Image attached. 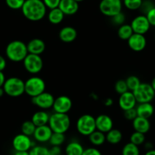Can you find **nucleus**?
Masks as SVG:
<instances>
[{
	"label": "nucleus",
	"mask_w": 155,
	"mask_h": 155,
	"mask_svg": "<svg viewBox=\"0 0 155 155\" xmlns=\"http://www.w3.org/2000/svg\"><path fill=\"white\" fill-rule=\"evenodd\" d=\"M25 0H5L7 6L13 10L21 9Z\"/></svg>",
	"instance_id": "nucleus-37"
},
{
	"label": "nucleus",
	"mask_w": 155,
	"mask_h": 155,
	"mask_svg": "<svg viewBox=\"0 0 155 155\" xmlns=\"http://www.w3.org/2000/svg\"><path fill=\"white\" fill-rule=\"evenodd\" d=\"M123 139V133L117 129H112L106 133V141L111 144H117Z\"/></svg>",
	"instance_id": "nucleus-26"
},
{
	"label": "nucleus",
	"mask_w": 155,
	"mask_h": 155,
	"mask_svg": "<svg viewBox=\"0 0 155 155\" xmlns=\"http://www.w3.org/2000/svg\"><path fill=\"white\" fill-rule=\"evenodd\" d=\"M143 0H123V5L131 11L140 9Z\"/></svg>",
	"instance_id": "nucleus-33"
},
{
	"label": "nucleus",
	"mask_w": 155,
	"mask_h": 155,
	"mask_svg": "<svg viewBox=\"0 0 155 155\" xmlns=\"http://www.w3.org/2000/svg\"><path fill=\"white\" fill-rule=\"evenodd\" d=\"M28 53L41 56L46 49V44L43 40L40 38H34L27 44Z\"/></svg>",
	"instance_id": "nucleus-19"
},
{
	"label": "nucleus",
	"mask_w": 155,
	"mask_h": 155,
	"mask_svg": "<svg viewBox=\"0 0 155 155\" xmlns=\"http://www.w3.org/2000/svg\"><path fill=\"white\" fill-rule=\"evenodd\" d=\"M53 131L50 129L49 125H45L42 126H37L34 133V138L36 141L41 143H45L50 141Z\"/></svg>",
	"instance_id": "nucleus-17"
},
{
	"label": "nucleus",
	"mask_w": 155,
	"mask_h": 155,
	"mask_svg": "<svg viewBox=\"0 0 155 155\" xmlns=\"http://www.w3.org/2000/svg\"><path fill=\"white\" fill-rule=\"evenodd\" d=\"M145 15L148 20L149 23H150V26L155 27V7L151 8Z\"/></svg>",
	"instance_id": "nucleus-42"
},
{
	"label": "nucleus",
	"mask_w": 155,
	"mask_h": 155,
	"mask_svg": "<svg viewBox=\"0 0 155 155\" xmlns=\"http://www.w3.org/2000/svg\"><path fill=\"white\" fill-rule=\"evenodd\" d=\"M50 116V115H49V113L46 110H39L33 114L31 117V121L37 127L45 126V125H48Z\"/></svg>",
	"instance_id": "nucleus-23"
},
{
	"label": "nucleus",
	"mask_w": 155,
	"mask_h": 155,
	"mask_svg": "<svg viewBox=\"0 0 155 155\" xmlns=\"http://www.w3.org/2000/svg\"><path fill=\"white\" fill-rule=\"evenodd\" d=\"M133 92L137 103H150L155 97V91L148 83H141Z\"/></svg>",
	"instance_id": "nucleus-8"
},
{
	"label": "nucleus",
	"mask_w": 155,
	"mask_h": 155,
	"mask_svg": "<svg viewBox=\"0 0 155 155\" xmlns=\"http://www.w3.org/2000/svg\"><path fill=\"white\" fill-rule=\"evenodd\" d=\"M135 109H136L138 116L148 119V120L153 116V113H154V107L150 103L138 104V105L135 107Z\"/></svg>",
	"instance_id": "nucleus-22"
},
{
	"label": "nucleus",
	"mask_w": 155,
	"mask_h": 155,
	"mask_svg": "<svg viewBox=\"0 0 155 155\" xmlns=\"http://www.w3.org/2000/svg\"><path fill=\"white\" fill-rule=\"evenodd\" d=\"M133 34L134 32L132 27L128 24H124L120 26L117 31V35L123 41H128Z\"/></svg>",
	"instance_id": "nucleus-28"
},
{
	"label": "nucleus",
	"mask_w": 155,
	"mask_h": 155,
	"mask_svg": "<svg viewBox=\"0 0 155 155\" xmlns=\"http://www.w3.org/2000/svg\"><path fill=\"white\" fill-rule=\"evenodd\" d=\"M82 155H102V153L96 147H88L84 149Z\"/></svg>",
	"instance_id": "nucleus-43"
},
{
	"label": "nucleus",
	"mask_w": 155,
	"mask_h": 155,
	"mask_svg": "<svg viewBox=\"0 0 155 155\" xmlns=\"http://www.w3.org/2000/svg\"><path fill=\"white\" fill-rule=\"evenodd\" d=\"M36 128L37 126L34 124L31 120H26L22 123L21 130V133L25 134L28 136H31V135H34Z\"/></svg>",
	"instance_id": "nucleus-29"
},
{
	"label": "nucleus",
	"mask_w": 155,
	"mask_h": 155,
	"mask_svg": "<svg viewBox=\"0 0 155 155\" xmlns=\"http://www.w3.org/2000/svg\"><path fill=\"white\" fill-rule=\"evenodd\" d=\"M5 76L3 71H0V87H3V84L5 81Z\"/></svg>",
	"instance_id": "nucleus-46"
},
{
	"label": "nucleus",
	"mask_w": 155,
	"mask_h": 155,
	"mask_svg": "<svg viewBox=\"0 0 155 155\" xmlns=\"http://www.w3.org/2000/svg\"><path fill=\"white\" fill-rule=\"evenodd\" d=\"M122 155H140L139 147L131 142L127 143L123 147Z\"/></svg>",
	"instance_id": "nucleus-30"
},
{
	"label": "nucleus",
	"mask_w": 155,
	"mask_h": 155,
	"mask_svg": "<svg viewBox=\"0 0 155 155\" xmlns=\"http://www.w3.org/2000/svg\"><path fill=\"white\" fill-rule=\"evenodd\" d=\"M76 128L79 134L84 136H89L96 130L95 118L91 114H84L78 119Z\"/></svg>",
	"instance_id": "nucleus-6"
},
{
	"label": "nucleus",
	"mask_w": 155,
	"mask_h": 155,
	"mask_svg": "<svg viewBox=\"0 0 155 155\" xmlns=\"http://www.w3.org/2000/svg\"><path fill=\"white\" fill-rule=\"evenodd\" d=\"M144 155H155V150L154 149H152V150H147V152H146Z\"/></svg>",
	"instance_id": "nucleus-50"
},
{
	"label": "nucleus",
	"mask_w": 155,
	"mask_h": 155,
	"mask_svg": "<svg viewBox=\"0 0 155 155\" xmlns=\"http://www.w3.org/2000/svg\"><path fill=\"white\" fill-rule=\"evenodd\" d=\"M137 116H138V114H137L135 107V108L129 109V110H125L124 111V117L126 120H129V121H133Z\"/></svg>",
	"instance_id": "nucleus-39"
},
{
	"label": "nucleus",
	"mask_w": 155,
	"mask_h": 155,
	"mask_svg": "<svg viewBox=\"0 0 155 155\" xmlns=\"http://www.w3.org/2000/svg\"><path fill=\"white\" fill-rule=\"evenodd\" d=\"M128 46L135 52H141L144 50L147 45V40L144 35L134 33L127 41Z\"/></svg>",
	"instance_id": "nucleus-14"
},
{
	"label": "nucleus",
	"mask_w": 155,
	"mask_h": 155,
	"mask_svg": "<svg viewBox=\"0 0 155 155\" xmlns=\"http://www.w3.org/2000/svg\"><path fill=\"white\" fill-rule=\"evenodd\" d=\"M50 155H61L62 150H61L60 146H52L50 149Z\"/></svg>",
	"instance_id": "nucleus-44"
},
{
	"label": "nucleus",
	"mask_w": 155,
	"mask_h": 155,
	"mask_svg": "<svg viewBox=\"0 0 155 155\" xmlns=\"http://www.w3.org/2000/svg\"><path fill=\"white\" fill-rule=\"evenodd\" d=\"M47 8L43 0H25L21 12L25 18L31 21H39L47 15Z\"/></svg>",
	"instance_id": "nucleus-1"
},
{
	"label": "nucleus",
	"mask_w": 155,
	"mask_h": 155,
	"mask_svg": "<svg viewBox=\"0 0 155 155\" xmlns=\"http://www.w3.org/2000/svg\"><path fill=\"white\" fill-rule=\"evenodd\" d=\"M132 126L135 132H141V133L145 135L150 130V123L148 119L137 116L136 118L132 121Z\"/></svg>",
	"instance_id": "nucleus-21"
},
{
	"label": "nucleus",
	"mask_w": 155,
	"mask_h": 155,
	"mask_svg": "<svg viewBox=\"0 0 155 155\" xmlns=\"http://www.w3.org/2000/svg\"><path fill=\"white\" fill-rule=\"evenodd\" d=\"M61 0H43L44 5H46L49 9H53V8H58Z\"/></svg>",
	"instance_id": "nucleus-40"
},
{
	"label": "nucleus",
	"mask_w": 155,
	"mask_h": 155,
	"mask_svg": "<svg viewBox=\"0 0 155 155\" xmlns=\"http://www.w3.org/2000/svg\"><path fill=\"white\" fill-rule=\"evenodd\" d=\"M89 141L93 145L101 146L106 141V134L98 130H95L88 136Z\"/></svg>",
	"instance_id": "nucleus-27"
},
{
	"label": "nucleus",
	"mask_w": 155,
	"mask_h": 155,
	"mask_svg": "<svg viewBox=\"0 0 155 155\" xmlns=\"http://www.w3.org/2000/svg\"><path fill=\"white\" fill-rule=\"evenodd\" d=\"M53 132L65 134L71 125V120L67 113H55L50 115L48 123Z\"/></svg>",
	"instance_id": "nucleus-3"
},
{
	"label": "nucleus",
	"mask_w": 155,
	"mask_h": 155,
	"mask_svg": "<svg viewBox=\"0 0 155 155\" xmlns=\"http://www.w3.org/2000/svg\"><path fill=\"white\" fill-rule=\"evenodd\" d=\"M59 8L65 15H73L79 9V5L74 0H61Z\"/></svg>",
	"instance_id": "nucleus-20"
},
{
	"label": "nucleus",
	"mask_w": 155,
	"mask_h": 155,
	"mask_svg": "<svg viewBox=\"0 0 155 155\" xmlns=\"http://www.w3.org/2000/svg\"><path fill=\"white\" fill-rule=\"evenodd\" d=\"M118 103L120 108L123 111H125V110H129V109L135 108L136 107L137 101L134 96L133 92L128 91L126 93L120 94Z\"/></svg>",
	"instance_id": "nucleus-16"
},
{
	"label": "nucleus",
	"mask_w": 155,
	"mask_h": 155,
	"mask_svg": "<svg viewBox=\"0 0 155 155\" xmlns=\"http://www.w3.org/2000/svg\"><path fill=\"white\" fill-rule=\"evenodd\" d=\"M126 82L127 84L128 89L130 91H134L141 83L139 78L135 75H130L126 78Z\"/></svg>",
	"instance_id": "nucleus-32"
},
{
	"label": "nucleus",
	"mask_w": 155,
	"mask_h": 155,
	"mask_svg": "<svg viewBox=\"0 0 155 155\" xmlns=\"http://www.w3.org/2000/svg\"><path fill=\"white\" fill-rule=\"evenodd\" d=\"M130 25L135 34H143V35H144L150 28V23L144 15H140L134 18Z\"/></svg>",
	"instance_id": "nucleus-12"
},
{
	"label": "nucleus",
	"mask_w": 155,
	"mask_h": 155,
	"mask_svg": "<svg viewBox=\"0 0 155 155\" xmlns=\"http://www.w3.org/2000/svg\"><path fill=\"white\" fill-rule=\"evenodd\" d=\"M78 37V32L74 28L71 26L63 27L59 32V37L62 42L70 44L75 41Z\"/></svg>",
	"instance_id": "nucleus-18"
},
{
	"label": "nucleus",
	"mask_w": 155,
	"mask_h": 155,
	"mask_svg": "<svg viewBox=\"0 0 155 155\" xmlns=\"http://www.w3.org/2000/svg\"><path fill=\"white\" fill-rule=\"evenodd\" d=\"M5 94L12 97H18L25 94V81L18 77L8 78L3 84Z\"/></svg>",
	"instance_id": "nucleus-4"
},
{
	"label": "nucleus",
	"mask_w": 155,
	"mask_h": 155,
	"mask_svg": "<svg viewBox=\"0 0 155 155\" xmlns=\"http://www.w3.org/2000/svg\"><path fill=\"white\" fill-rule=\"evenodd\" d=\"M29 155H50V149L44 146L35 145L29 150Z\"/></svg>",
	"instance_id": "nucleus-35"
},
{
	"label": "nucleus",
	"mask_w": 155,
	"mask_h": 155,
	"mask_svg": "<svg viewBox=\"0 0 155 155\" xmlns=\"http://www.w3.org/2000/svg\"><path fill=\"white\" fill-rule=\"evenodd\" d=\"M5 54L12 62H23L28 54L27 44L21 41H11L5 48Z\"/></svg>",
	"instance_id": "nucleus-2"
},
{
	"label": "nucleus",
	"mask_w": 155,
	"mask_h": 155,
	"mask_svg": "<svg viewBox=\"0 0 155 155\" xmlns=\"http://www.w3.org/2000/svg\"><path fill=\"white\" fill-rule=\"evenodd\" d=\"M65 134L53 132L49 142H50V144H51L52 146H61L64 142H65Z\"/></svg>",
	"instance_id": "nucleus-31"
},
{
	"label": "nucleus",
	"mask_w": 155,
	"mask_h": 155,
	"mask_svg": "<svg viewBox=\"0 0 155 155\" xmlns=\"http://www.w3.org/2000/svg\"><path fill=\"white\" fill-rule=\"evenodd\" d=\"M5 91H4L3 87H0V97H2L4 94H5Z\"/></svg>",
	"instance_id": "nucleus-51"
},
{
	"label": "nucleus",
	"mask_w": 155,
	"mask_h": 155,
	"mask_svg": "<svg viewBox=\"0 0 155 155\" xmlns=\"http://www.w3.org/2000/svg\"><path fill=\"white\" fill-rule=\"evenodd\" d=\"M150 85H151V87H153V89L155 91V78H153V80H152L151 83H150Z\"/></svg>",
	"instance_id": "nucleus-52"
},
{
	"label": "nucleus",
	"mask_w": 155,
	"mask_h": 155,
	"mask_svg": "<svg viewBox=\"0 0 155 155\" xmlns=\"http://www.w3.org/2000/svg\"><path fill=\"white\" fill-rule=\"evenodd\" d=\"M5 68H6V60L3 56L0 55V71H3Z\"/></svg>",
	"instance_id": "nucleus-45"
},
{
	"label": "nucleus",
	"mask_w": 155,
	"mask_h": 155,
	"mask_svg": "<svg viewBox=\"0 0 155 155\" xmlns=\"http://www.w3.org/2000/svg\"><path fill=\"white\" fill-rule=\"evenodd\" d=\"M55 97L52 94L49 92H43L42 94L32 97V103L37 107L41 108V110H46L48 109L53 108V103H54Z\"/></svg>",
	"instance_id": "nucleus-11"
},
{
	"label": "nucleus",
	"mask_w": 155,
	"mask_h": 155,
	"mask_svg": "<svg viewBox=\"0 0 155 155\" xmlns=\"http://www.w3.org/2000/svg\"><path fill=\"white\" fill-rule=\"evenodd\" d=\"M153 7L155 6L152 4L151 2H150V1H143L142 5H141L140 9L141 10V12H142L144 14V15H145L147 14L151 8H153Z\"/></svg>",
	"instance_id": "nucleus-41"
},
{
	"label": "nucleus",
	"mask_w": 155,
	"mask_h": 155,
	"mask_svg": "<svg viewBox=\"0 0 155 155\" xmlns=\"http://www.w3.org/2000/svg\"><path fill=\"white\" fill-rule=\"evenodd\" d=\"M14 155H29V151H15Z\"/></svg>",
	"instance_id": "nucleus-49"
},
{
	"label": "nucleus",
	"mask_w": 155,
	"mask_h": 155,
	"mask_svg": "<svg viewBox=\"0 0 155 155\" xmlns=\"http://www.w3.org/2000/svg\"><path fill=\"white\" fill-rule=\"evenodd\" d=\"M97 130L107 133L113 128V121L110 116L107 114H101L95 118Z\"/></svg>",
	"instance_id": "nucleus-15"
},
{
	"label": "nucleus",
	"mask_w": 155,
	"mask_h": 155,
	"mask_svg": "<svg viewBox=\"0 0 155 155\" xmlns=\"http://www.w3.org/2000/svg\"><path fill=\"white\" fill-rule=\"evenodd\" d=\"M144 141H145V135H144V134L135 131L130 135V142L135 144V145H141V144H144Z\"/></svg>",
	"instance_id": "nucleus-34"
},
{
	"label": "nucleus",
	"mask_w": 155,
	"mask_h": 155,
	"mask_svg": "<svg viewBox=\"0 0 155 155\" xmlns=\"http://www.w3.org/2000/svg\"><path fill=\"white\" fill-rule=\"evenodd\" d=\"M46 83L38 76H32L25 81V93L31 98L45 91Z\"/></svg>",
	"instance_id": "nucleus-5"
},
{
	"label": "nucleus",
	"mask_w": 155,
	"mask_h": 155,
	"mask_svg": "<svg viewBox=\"0 0 155 155\" xmlns=\"http://www.w3.org/2000/svg\"><path fill=\"white\" fill-rule=\"evenodd\" d=\"M113 101L110 97L107 98V99L105 100V101H104V105H105L106 107H110V106L113 105Z\"/></svg>",
	"instance_id": "nucleus-47"
},
{
	"label": "nucleus",
	"mask_w": 155,
	"mask_h": 155,
	"mask_svg": "<svg viewBox=\"0 0 155 155\" xmlns=\"http://www.w3.org/2000/svg\"><path fill=\"white\" fill-rule=\"evenodd\" d=\"M34 146L30 136L23 133L15 135L12 140V147L15 151H29Z\"/></svg>",
	"instance_id": "nucleus-10"
},
{
	"label": "nucleus",
	"mask_w": 155,
	"mask_h": 155,
	"mask_svg": "<svg viewBox=\"0 0 155 155\" xmlns=\"http://www.w3.org/2000/svg\"><path fill=\"white\" fill-rule=\"evenodd\" d=\"M144 147H145V148L147 149V150H150L153 149V144H152L150 142H147L145 143V144H144Z\"/></svg>",
	"instance_id": "nucleus-48"
},
{
	"label": "nucleus",
	"mask_w": 155,
	"mask_h": 155,
	"mask_svg": "<svg viewBox=\"0 0 155 155\" xmlns=\"http://www.w3.org/2000/svg\"><path fill=\"white\" fill-rule=\"evenodd\" d=\"M72 107V101L65 95H61L55 98L53 109L55 113H68Z\"/></svg>",
	"instance_id": "nucleus-13"
},
{
	"label": "nucleus",
	"mask_w": 155,
	"mask_h": 155,
	"mask_svg": "<svg viewBox=\"0 0 155 155\" xmlns=\"http://www.w3.org/2000/svg\"><path fill=\"white\" fill-rule=\"evenodd\" d=\"M84 150V147L81 145V143L78 141H71L65 147V154L82 155Z\"/></svg>",
	"instance_id": "nucleus-25"
},
{
	"label": "nucleus",
	"mask_w": 155,
	"mask_h": 155,
	"mask_svg": "<svg viewBox=\"0 0 155 155\" xmlns=\"http://www.w3.org/2000/svg\"><path fill=\"white\" fill-rule=\"evenodd\" d=\"M74 1H76V2H78V3H79V2H83V1H84V0H74Z\"/></svg>",
	"instance_id": "nucleus-53"
},
{
	"label": "nucleus",
	"mask_w": 155,
	"mask_h": 155,
	"mask_svg": "<svg viewBox=\"0 0 155 155\" xmlns=\"http://www.w3.org/2000/svg\"><path fill=\"white\" fill-rule=\"evenodd\" d=\"M111 19L112 22H113L114 25L120 27L121 26V25H124L125 22H126V18L124 13H123V12H121L118 13L117 15H114L113 17H112Z\"/></svg>",
	"instance_id": "nucleus-38"
},
{
	"label": "nucleus",
	"mask_w": 155,
	"mask_h": 155,
	"mask_svg": "<svg viewBox=\"0 0 155 155\" xmlns=\"http://www.w3.org/2000/svg\"><path fill=\"white\" fill-rule=\"evenodd\" d=\"M23 65L25 70L32 74H38L41 72L44 67V61L39 55L28 53L23 60Z\"/></svg>",
	"instance_id": "nucleus-9"
},
{
	"label": "nucleus",
	"mask_w": 155,
	"mask_h": 155,
	"mask_svg": "<svg viewBox=\"0 0 155 155\" xmlns=\"http://www.w3.org/2000/svg\"><path fill=\"white\" fill-rule=\"evenodd\" d=\"M122 0H101L99 4V10L104 15L113 17L123 9Z\"/></svg>",
	"instance_id": "nucleus-7"
},
{
	"label": "nucleus",
	"mask_w": 155,
	"mask_h": 155,
	"mask_svg": "<svg viewBox=\"0 0 155 155\" xmlns=\"http://www.w3.org/2000/svg\"><path fill=\"white\" fill-rule=\"evenodd\" d=\"M115 91L117 94H124L126 92H127L129 91L127 87V84H126V80H118V81H116L115 83V86H114Z\"/></svg>",
	"instance_id": "nucleus-36"
},
{
	"label": "nucleus",
	"mask_w": 155,
	"mask_h": 155,
	"mask_svg": "<svg viewBox=\"0 0 155 155\" xmlns=\"http://www.w3.org/2000/svg\"><path fill=\"white\" fill-rule=\"evenodd\" d=\"M48 20L52 25H59L63 21L65 18L64 13L59 9V8H55L53 9H50V12H48Z\"/></svg>",
	"instance_id": "nucleus-24"
}]
</instances>
